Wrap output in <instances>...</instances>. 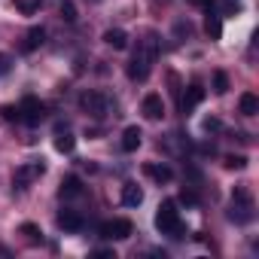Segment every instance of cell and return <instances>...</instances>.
I'll list each match as a JSON object with an SVG mask.
<instances>
[{
  "instance_id": "15",
  "label": "cell",
  "mask_w": 259,
  "mask_h": 259,
  "mask_svg": "<svg viewBox=\"0 0 259 259\" xmlns=\"http://www.w3.org/2000/svg\"><path fill=\"white\" fill-rule=\"evenodd\" d=\"M104 43L113 49H128V34L122 28H110V31H104Z\"/></svg>"
},
{
  "instance_id": "29",
  "label": "cell",
  "mask_w": 259,
  "mask_h": 259,
  "mask_svg": "<svg viewBox=\"0 0 259 259\" xmlns=\"http://www.w3.org/2000/svg\"><path fill=\"white\" fill-rule=\"evenodd\" d=\"M204 132H220V119H204Z\"/></svg>"
},
{
  "instance_id": "5",
  "label": "cell",
  "mask_w": 259,
  "mask_h": 259,
  "mask_svg": "<svg viewBox=\"0 0 259 259\" xmlns=\"http://www.w3.org/2000/svg\"><path fill=\"white\" fill-rule=\"evenodd\" d=\"M43 119H46V104H43V101L25 98V101L19 104V122H25V125H40Z\"/></svg>"
},
{
  "instance_id": "14",
  "label": "cell",
  "mask_w": 259,
  "mask_h": 259,
  "mask_svg": "<svg viewBox=\"0 0 259 259\" xmlns=\"http://www.w3.org/2000/svg\"><path fill=\"white\" fill-rule=\"evenodd\" d=\"M58 195H61V198H76V195H82V180H79L76 174H67V177L61 180Z\"/></svg>"
},
{
  "instance_id": "30",
  "label": "cell",
  "mask_w": 259,
  "mask_h": 259,
  "mask_svg": "<svg viewBox=\"0 0 259 259\" xmlns=\"http://www.w3.org/2000/svg\"><path fill=\"white\" fill-rule=\"evenodd\" d=\"M189 4H192V7H201V10H210L217 0H189Z\"/></svg>"
},
{
  "instance_id": "3",
  "label": "cell",
  "mask_w": 259,
  "mask_h": 259,
  "mask_svg": "<svg viewBox=\"0 0 259 259\" xmlns=\"http://www.w3.org/2000/svg\"><path fill=\"white\" fill-rule=\"evenodd\" d=\"M79 107H82L89 116H95V119H104V116L116 113V101L107 98L104 92H82V95H79Z\"/></svg>"
},
{
  "instance_id": "10",
  "label": "cell",
  "mask_w": 259,
  "mask_h": 259,
  "mask_svg": "<svg viewBox=\"0 0 259 259\" xmlns=\"http://www.w3.org/2000/svg\"><path fill=\"white\" fill-rule=\"evenodd\" d=\"M58 226H61L64 232H82L85 220H82V213H76V210H61V213H58Z\"/></svg>"
},
{
  "instance_id": "13",
  "label": "cell",
  "mask_w": 259,
  "mask_h": 259,
  "mask_svg": "<svg viewBox=\"0 0 259 259\" xmlns=\"http://www.w3.org/2000/svg\"><path fill=\"white\" fill-rule=\"evenodd\" d=\"M144 174L153 177L156 183H168V180L174 177V171H171L168 165H159V162H147V165H144Z\"/></svg>"
},
{
  "instance_id": "27",
  "label": "cell",
  "mask_w": 259,
  "mask_h": 259,
  "mask_svg": "<svg viewBox=\"0 0 259 259\" xmlns=\"http://www.w3.org/2000/svg\"><path fill=\"white\" fill-rule=\"evenodd\" d=\"M19 10L31 16V13H37V10H40V4H34V0H19Z\"/></svg>"
},
{
  "instance_id": "16",
  "label": "cell",
  "mask_w": 259,
  "mask_h": 259,
  "mask_svg": "<svg viewBox=\"0 0 259 259\" xmlns=\"http://www.w3.org/2000/svg\"><path fill=\"white\" fill-rule=\"evenodd\" d=\"M238 107H241L244 116H256V113H259V98H256L253 92H244L241 101H238Z\"/></svg>"
},
{
  "instance_id": "28",
  "label": "cell",
  "mask_w": 259,
  "mask_h": 259,
  "mask_svg": "<svg viewBox=\"0 0 259 259\" xmlns=\"http://www.w3.org/2000/svg\"><path fill=\"white\" fill-rule=\"evenodd\" d=\"M0 113H4V119H10V122H13V119H19V107H13V104H7Z\"/></svg>"
},
{
  "instance_id": "25",
  "label": "cell",
  "mask_w": 259,
  "mask_h": 259,
  "mask_svg": "<svg viewBox=\"0 0 259 259\" xmlns=\"http://www.w3.org/2000/svg\"><path fill=\"white\" fill-rule=\"evenodd\" d=\"M10 67H13V58H10L7 52H0V76H7V73H10Z\"/></svg>"
},
{
  "instance_id": "24",
  "label": "cell",
  "mask_w": 259,
  "mask_h": 259,
  "mask_svg": "<svg viewBox=\"0 0 259 259\" xmlns=\"http://www.w3.org/2000/svg\"><path fill=\"white\" fill-rule=\"evenodd\" d=\"M220 10H223L226 16H238V13H241L244 7L238 4V0H223V4H220Z\"/></svg>"
},
{
  "instance_id": "2",
  "label": "cell",
  "mask_w": 259,
  "mask_h": 259,
  "mask_svg": "<svg viewBox=\"0 0 259 259\" xmlns=\"http://www.w3.org/2000/svg\"><path fill=\"white\" fill-rule=\"evenodd\" d=\"M156 229L162 235H171V238H180L183 232V223H180V210H177V201H162L159 204V213H156Z\"/></svg>"
},
{
  "instance_id": "20",
  "label": "cell",
  "mask_w": 259,
  "mask_h": 259,
  "mask_svg": "<svg viewBox=\"0 0 259 259\" xmlns=\"http://www.w3.org/2000/svg\"><path fill=\"white\" fill-rule=\"evenodd\" d=\"M213 92H217V95H226V92H229V76H226L223 70L213 73Z\"/></svg>"
},
{
  "instance_id": "12",
  "label": "cell",
  "mask_w": 259,
  "mask_h": 259,
  "mask_svg": "<svg viewBox=\"0 0 259 259\" xmlns=\"http://www.w3.org/2000/svg\"><path fill=\"white\" fill-rule=\"evenodd\" d=\"M141 141H144V135H141L138 125H128L125 132H122V150H125V153H135V150L141 147Z\"/></svg>"
},
{
  "instance_id": "19",
  "label": "cell",
  "mask_w": 259,
  "mask_h": 259,
  "mask_svg": "<svg viewBox=\"0 0 259 259\" xmlns=\"http://www.w3.org/2000/svg\"><path fill=\"white\" fill-rule=\"evenodd\" d=\"M73 147H76L73 135H67V132H64V135H58V138H55V150H58V153H70Z\"/></svg>"
},
{
  "instance_id": "9",
  "label": "cell",
  "mask_w": 259,
  "mask_h": 259,
  "mask_svg": "<svg viewBox=\"0 0 259 259\" xmlns=\"http://www.w3.org/2000/svg\"><path fill=\"white\" fill-rule=\"evenodd\" d=\"M141 113H144L150 122L162 119V116H165V101H162V95H147V98H144V107H141Z\"/></svg>"
},
{
  "instance_id": "23",
  "label": "cell",
  "mask_w": 259,
  "mask_h": 259,
  "mask_svg": "<svg viewBox=\"0 0 259 259\" xmlns=\"http://www.w3.org/2000/svg\"><path fill=\"white\" fill-rule=\"evenodd\" d=\"M226 168H229V171H241V168H247V156H226Z\"/></svg>"
},
{
  "instance_id": "18",
  "label": "cell",
  "mask_w": 259,
  "mask_h": 259,
  "mask_svg": "<svg viewBox=\"0 0 259 259\" xmlns=\"http://www.w3.org/2000/svg\"><path fill=\"white\" fill-rule=\"evenodd\" d=\"M204 31H207V37H210V40H220V37H223V22H220V16H213L210 10H207V22H204Z\"/></svg>"
},
{
  "instance_id": "17",
  "label": "cell",
  "mask_w": 259,
  "mask_h": 259,
  "mask_svg": "<svg viewBox=\"0 0 259 259\" xmlns=\"http://www.w3.org/2000/svg\"><path fill=\"white\" fill-rule=\"evenodd\" d=\"M43 40H46V31H43V28H31V31H28V37H25V52L40 49V46H43Z\"/></svg>"
},
{
  "instance_id": "22",
  "label": "cell",
  "mask_w": 259,
  "mask_h": 259,
  "mask_svg": "<svg viewBox=\"0 0 259 259\" xmlns=\"http://www.w3.org/2000/svg\"><path fill=\"white\" fill-rule=\"evenodd\" d=\"M58 13H61V19H64V22H76V7H73V0H64Z\"/></svg>"
},
{
  "instance_id": "32",
  "label": "cell",
  "mask_w": 259,
  "mask_h": 259,
  "mask_svg": "<svg viewBox=\"0 0 259 259\" xmlns=\"http://www.w3.org/2000/svg\"><path fill=\"white\" fill-rule=\"evenodd\" d=\"M95 4H101V0H95Z\"/></svg>"
},
{
  "instance_id": "4",
  "label": "cell",
  "mask_w": 259,
  "mask_h": 259,
  "mask_svg": "<svg viewBox=\"0 0 259 259\" xmlns=\"http://www.w3.org/2000/svg\"><path fill=\"white\" fill-rule=\"evenodd\" d=\"M229 217H232L235 223H250V220H253V195H250L247 186H235Z\"/></svg>"
},
{
  "instance_id": "8",
  "label": "cell",
  "mask_w": 259,
  "mask_h": 259,
  "mask_svg": "<svg viewBox=\"0 0 259 259\" xmlns=\"http://www.w3.org/2000/svg\"><path fill=\"white\" fill-rule=\"evenodd\" d=\"M201 101H204V89H201L198 82H192V85L186 89V95L180 98V113H192Z\"/></svg>"
},
{
  "instance_id": "21",
  "label": "cell",
  "mask_w": 259,
  "mask_h": 259,
  "mask_svg": "<svg viewBox=\"0 0 259 259\" xmlns=\"http://www.w3.org/2000/svg\"><path fill=\"white\" fill-rule=\"evenodd\" d=\"M19 232L28 235V241H43V232H40V226H34V223H22Z\"/></svg>"
},
{
  "instance_id": "26",
  "label": "cell",
  "mask_w": 259,
  "mask_h": 259,
  "mask_svg": "<svg viewBox=\"0 0 259 259\" xmlns=\"http://www.w3.org/2000/svg\"><path fill=\"white\" fill-rule=\"evenodd\" d=\"M180 201H183V204H189V207H195V204H198V195H195V192H189V189H183V192H180Z\"/></svg>"
},
{
  "instance_id": "6",
  "label": "cell",
  "mask_w": 259,
  "mask_h": 259,
  "mask_svg": "<svg viewBox=\"0 0 259 259\" xmlns=\"http://www.w3.org/2000/svg\"><path fill=\"white\" fill-rule=\"evenodd\" d=\"M98 232L107 241H125L128 235H132V223H128V220H107V223H101Z\"/></svg>"
},
{
  "instance_id": "7",
  "label": "cell",
  "mask_w": 259,
  "mask_h": 259,
  "mask_svg": "<svg viewBox=\"0 0 259 259\" xmlns=\"http://www.w3.org/2000/svg\"><path fill=\"white\" fill-rule=\"evenodd\" d=\"M43 171H46L43 159H40V162H28V165L16 168V174H13V183H16V186H28V183H34V180H37Z\"/></svg>"
},
{
  "instance_id": "1",
  "label": "cell",
  "mask_w": 259,
  "mask_h": 259,
  "mask_svg": "<svg viewBox=\"0 0 259 259\" xmlns=\"http://www.w3.org/2000/svg\"><path fill=\"white\" fill-rule=\"evenodd\" d=\"M156 58H159V37H156V31H150L144 40H138V49H135L132 61H128V79L144 82L150 76Z\"/></svg>"
},
{
  "instance_id": "11",
  "label": "cell",
  "mask_w": 259,
  "mask_h": 259,
  "mask_svg": "<svg viewBox=\"0 0 259 259\" xmlns=\"http://www.w3.org/2000/svg\"><path fill=\"white\" fill-rule=\"evenodd\" d=\"M122 204L125 207H141L144 204V189L138 183H125L122 186Z\"/></svg>"
},
{
  "instance_id": "31",
  "label": "cell",
  "mask_w": 259,
  "mask_h": 259,
  "mask_svg": "<svg viewBox=\"0 0 259 259\" xmlns=\"http://www.w3.org/2000/svg\"><path fill=\"white\" fill-rule=\"evenodd\" d=\"M95 256H98V259H116L113 250H95Z\"/></svg>"
}]
</instances>
